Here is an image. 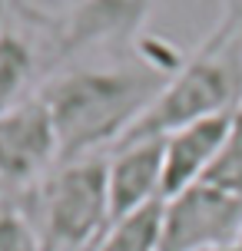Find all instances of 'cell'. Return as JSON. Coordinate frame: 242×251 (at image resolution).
Segmentation results:
<instances>
[{
	"mask_svg": "<svg viewBox=\"0 0 242 251\" xmlns=\"http://www.w3.org/2000/svg\"><path fill=\"white\" fill-rule=\"evenodd\" d=\"M153 0H77L60 30V56L70 63L90 47H123L140 33ZM60 70V66H57Z\"/></svg>",
	"mask_w": 242,
	"mask_h": 251,
	"instance_id": "cell-8",
	"label": "cell"
},
{
	"mask_svg": "<svg viewBox=\"0 0 242 251\" xmlns=\"http://www.w3.org/2000/svg\"><path fill=\"white\" fill-rule=\"evenodd\" d=\"M203 182H209L216 188H226L232 195H242V106L232 113V126L226 132V142H222L216 162L206 172Z\"/></svg>",
	"mask_w": 242,
	"mask_h": 251,
	"instance_id": "cell-11",
	"label": "cell"
},
{
	"mask_svg": "<svg viewBox=\"0 0 242 251\" xmlns=\"http://www.w3.org/2000/svg\"><path fill=\"white\" fill-rule=\"evenodd\" d=\"M239 106H242V20L219 17L216 30L179 63V70L166 79V86L159 89L153 106L140 116V123L116 146L140 142V139H166L169 132L186 129L199 119L236 113Z\"/></svg>",
	"mask_w": 242,
	"mask_h": 251,
	"instance_id": "cell-2",
	"label": "cell"
},
{
	"mask_svg": "<svg viewBox=\"0 0 242 251\" xmlns=\"http://www.w3.org/2000/svg\"><path fill=\"white\" fill-rule=\"evenodd\" d=\"M242 235V195L209 182L163 201L159 251H229Z\"/></svg>",
	"mask_w": 242,
	"mask_h": 251,
	"instance_id": "cell-5",
	"label": "cell"
},
{
	"mask_svg": "<svg viewBox=\"0 0 242 251\" xmlns=\"http://www.w3.org/2000/svg\"><path fill=\"white\" fill-rule=\"evenodd\" d=\"M3 199H7V195H3V188H0V201H3Z\"/></svg>",
	"mask_w": 242,
	"mask_h": 251,
	"instance_id": "cell-16",
	"label": "cell"
},
{
	"mask_svg": "<svg viewBox=\"0 0 242 251\" xmlns=\"http://www.w3.org/2000/svg\"><path fill=\"white\" fill-rule=\"evenodd\" d=\"M60 30L63 20L30 0L0 10V113L37 96L43 79L63 66Z\"/></svg>",
	"mask_w": 242,
	"mask_h": 251,
	"instance_id": "cell-4",
	"label": "cell"
},
{
	"mask_svg": "<svg viewBox=\"0 0 242 251\" xmlns=\"http://www.w3.org/2000/svg\"><path fill=\"white\" fill-rule=\"evenodd\" d=\"M60 165V146L40 96L0 113V188L7 199L40 185Z\"/></svg>",
	"mask_w": 242,
	"mask_h": 251,
	"instance_id": "cell-6",
	"label": "cell"
},
{
	"mask_svg": "<svg viewBox=\"0 0 242 251\" xmlns=\"http://www.w3.org/2000/svg\"><path fill=\"white\" fill-rule=\"evenodd\" d=\"M106 192L113 222L163 201V139L123 142L106 152Z\"/></svg>",
	"mask_w": 242,
	"mask_h": 251,
	"instance_id": "cell-7",
	"label": "cell"
},
{
	"mask_svg": "<svg viewBox=\"0 0 242 251\" xmlns=\"http://www.w3.org/2000/svg\"><path fill=\"white\" fill-rule=\"evenodd\" d=\"M43 251H96L113 225L106 155L57 165L40 185L17 195Z\"/></svg>",
	"mask_w": 242,
	"mask_h": 251,
	"instance_id": "cell-3",
	"label": "cell"
},
{
	"mask_svg": "<svg viewBox=\"0 0 242 251\" xmlns=\"http://www.w3.org/2000/svg\"><path fill=\"white\" fill-rule=\"evenodd\" d=\"M17 3H24V0H0V10H7V7H17Z\"/></svg>",
	"mask_w": 242,
	"mask_h": 251,
	"instance_id": "cell-14",
	"label": "cell"
},
{
	"mask_svg": "<svg viewBox=\"0 0 242 251\" xmlns=\"http://www.w3.org/2000/svg\"><path fill=\"white\" fill-rule=\"evenodd\" d=\"M0 251H43L37 228L17 199L0 201Z\"/></svg>",
	"mask_w": 242,
	"mask_h": 251,
	"instance_id": "cell-12",
	"label": "cell"
},
{
	"mask_svg": "<svg viewBox=\"0 0 242 251\" xmlns=\"http://www.w3.org/2000/svg\"><path fill=\"white\" fill-rule=\"evenodd\" d=\"M222 17L242 20V0H222Z\"/></svg>",
	"mask_w": 242,
	"mask_h": 251,
	"instance_id": "cell-13",
	"label": "cell"
},
{
	"mask_svg": "<svg viewBox=\"0 0 242 251\" xmlns=\"http://www.w3.org/2000/svg\"><path fill=\"white\" fill-rule=\"evenodd\" d=\"M229 251H242V235H239V238H236V245H232Z\"/></svg>",
	"mask_w": 242,
	"mask_h": 251,
	"instance_id": "cell-15",
	"label": "cell"
},
{
	"mask_svg": "<svg viewBox=\"0 0 242 251\" xmlns=\"http://www.w3.org/2000/svg\"><path fill=\"white\" fill-rule=\"evenodd\" d=\"M182 60V53L169 50L150 56L140 47L133 63L53 70L37 89V96L50 113L60 146V165L113 149L153 106L159 89Z\"/></svg>",
	"mask_w": 242,
	"mask_h": 251,
	"instance_id": "cell-1",
	"label": "cell"
},
{
	"mask_svg": "<svg viewBox=\"0 0 242 251\" xmlns=\"http://www.w3.org/2000/svg\"><path fill=\"white\" fill-rule=\"evenodd\" d=\"M229 126L232 113H222L199 119L186 129H176L163 139V201L203 182L226 142Z\"/></svg>",
	"mask_w": 242,
	"mask_h": 251,
	"instance_id": "cell-9",
	"label": "cell"
},
{
	"mask_svg": "<svg viewBox=\"0 0 242 251\" xmlns=\"http://www.w3.org/2000/svg\"><path fill=\"white\" fill-rule=\"evenodd\" d=\"M159 228H163V201L113 222L96 251H159Z\"/></svg>",
	"mask_w": 242,
	"mask_h": 251,
	"instance_id": "cell-10",
	"label": "cell"
},
{
	"mask_svg": "<svg viewBox=\"0 0 242 251\" xmlns=\"http://www.w3.org/2000/svg\"><path fill=\"white\" fill-rule=\"evenodd\" d=\"M70 3H77V0H70Z\"/></svg>",
	"mask_w": 242,
	"mask_h": 251,
	"instance_id": "cell-17",
	"label": "cell"
}]
</instances>
